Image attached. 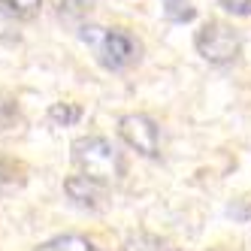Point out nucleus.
Instances as JSON below:
<instances>
[{"label": "nucleus", "mask_w": 251, "mask_h": 251, "mask_svg": "<svg viewBox=\"0 0 251 251\" xmlns=\"http://www.w3.org/2000/svg\"><path fill=\"white\" fill-rule=\"evenodd\" d=\"M70 157L79 176L100 185H112L124 176V157L106 136H79L70 146Z\"/></svg>", "instance_id": "nucleus-1"}, {"label": "nucleus", "mask_w": 251, "mask_h": 251, "mask_svg": "<svg viewBox=\"0 0 251 251\" xmlns=\"http://www.w3.org/2000/svg\"><path fill=\"white\" fill-rule=\"evenodd\" d=\"M79 40L94 51V58L103 70H127L130 64L139 61V43L133 33L118 30V27H100V25H85L79 30Z\"/></svg>", "instance_id": "nucleus-2"}, {"label": "nucleus", "mask_w": 251, "mask_h": 251, "mask_svg": "<svg viewBox=\"0 0 251 251\" xmlns=\"http://www.w3.org/2000/svg\"><path fill=\"white\" fill-rule=\"evenodd\" d=\"M194 49L203 61L215 67H227L242 55V37L224 22H206L194 33Z\"/></svg>", "instance_id": "nucleus-3"}, {"label": "nucleus", "mask_w": 251, "mask_h": 251, "mask_svg": "<svg viewBox=\"0 0 251 251\" xmlns=\"http://www.w3.org/2000/svg\"><path fill=\"white\" fill-rule=\"evenodd\" d=\"M118 136L124 139V146H130L136 154L160 157V130L149 115H142V112L121 115L118 118Z\"/></svg>", "instance_id": "nucleus-4"}, {"label": "nucleus", "mask_w": 251, "mask_h": 251, "mask_svg": "<svg viewBox=\"0 0 251 251\" xmlns=\"http://www.w3.org/2000/svg\"><path fill=\"white\" fill-rule=\"evenodd\" d=\"M64 194L76 206L91 209V212L103 206V185L100 182H91V178H85V176H70V178H64Z\"/></svg>", "instance_id": "nucleus-5"}, {"label": "nucleus", "mask_w": 251, "mask_h": 251, "mask_svg": "<svg viewBox=\"0 0 251 251\" xmlns=\"http://www.w3.org/2000/svg\"><path fill=\"white\" fill-rule=\"evenodd\" d=\"M33 251H100L88 236H79V233H61V236H51L46 242H40Z\"/></svg>", "instance_id": "nucleus-6"}, {"label": "nucleus", "mask_w": 251, "mask_h": 251, "mask_svg": "<svg viewBox=\"0 0 251 251\" xmlns=\"http://www.w3.org/2000/svg\"><path fill=\"white\" fill-rule=\"evenodd\" d=\"M82 118V106L79 103H51L49 106V121L55 127H70Z\"/></svg>", "instance_id": "nucleus-7"}, {"label": "nucleus", "mask_w": 251, "mask_h": 251, "mask_svg": "<svg viewBox=\"0 0 251 251\" xmlns=\"http://www.w3.org/2000/svg\"><path fill=\"white\" fill-rule=\"evenodd\" d=\"M164 15L173 25H185L197 19V9L191 6V0H164Z\"/></svg>", "instance_id": "nucleus-8"}, {"label": "nucleus", "mask_w": 251, "mask_h": 251, "mask_svg": "<svg viewBox=\"0 0 251 251\" xmlns=\"http://www.w3.org/2000/svg\"><path fill=\"white\" fill-rule=\"evenodd\" d=\"M121 251H167V245H164V239L151 236V233H133V236L124 239Z\"/></svg>", "instance_id": "nucleus-9"}, {"label": "nucleus", "mask_w": 251, "mask_h": 251, "mask_svg": "<svg viewBox=\"0 0 251 251\" xmlns=\"http://www.w3.org/2000/svg\"><path fill=\"white\" fill-rule=\"evenodd\" d=\"M43 0H0V9H6L12 19H33V15L40 12Z\"/></svg>", "instance_id": "nucleus-10"}, {"label": "nucleus", "mask_w": 251, "mask_h": 251, "mask_svg": "<svg viewBox=\"0 0 251 251\" xmlns=\"http://www.w3.org/2000/svg\"><path fill=\"white\" fill-rule=\"evenodd\" d=\"M0 43H19V30H15V19L0 9Z\"/></svg>", "instance_id": "nucleus-11"}, {"label": "nucleus", "mask_w": 251, "mask_h": 251, "mask_svg": "<svg viewBox=\"0 0 251 251\" xmlns=\"http://www.w3.org/2000/svg\"><path fill=\"white\" fill-rule=\"evenodd\" d=\"M218 6L236 19H251V0H218Z\"/></svg>", "instance_id": "nucleus-12"}, {"label": "nucleus", "mask_w": 251, "mask_h": 251, "mask_svg": "<svg viewBox=\"0 0 251 251\" xmlns=\"http://www.w3.org/2000/svg\"><path fill=\"white\" fill-rule=\"evenodd\" d=\"M15 115H19V109H15V100H12L6 91H0V127H6Z\"/></svg>", "instance_id": "nucleus-13"}, {"label": "nucleus", "mask_w": 251, "mask_h": 251, "mask_svg": "<svg viewBox=\"0 0 251 251\" xmlns=\"http://www.w3.org/2000/svg\"><path fill=\"white\" fill-rule=\"evenodd\" d=\"M230 218H236V221H251V203L248 200H239V203H233L227 209Z\"/></svg>", "instance_id": "nucleus-14"}, {"label": "nucleus", "mask_w": 251, "mask_h": 251, "mask_svg": "<svg viewBox=\"0 0 251 251\" xmlns=\"http://www.w3.org/2000/svg\"><path fill=\"white\" fill-rule=\"evenodd\" d=\"M51 3H55L61 12H76L82 6V0H51Z\"/></svg>", "instance_id": "nucleus-15"}, {"label": "nucleus", "mask_w": 251, "mask_h": 251, "mask_svg": "<svg viewBox=\"0 0 251 251\" xmlns=\"http://www.w3.org/2000/svg\"><path fill=\"white\" fill-rule=\"evenodd\" d=\"M0 182H3V173H0Z\"/></svg>", "instance_id": "nucleus-16"}]
</instances>
